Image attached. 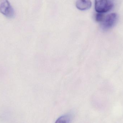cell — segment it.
<instances>
[{
	"instance_id": "cell-3",
	"label": "cell",
	"mask_w": 123,
	"mask_h": 123,
	"mask_svg": "<svg viewBox=\"0 0 123 123\" xmlns=\"http://www.w3.org/2000/svg\"><path fill=\"white\" fill-rule=\"evenodd\" d=\"M118 16L115 13H112L105 17L101 22L102 29L107 30L112 28L115 26L117 20Z\"/></svg>"
},
{
	"instance_id": "cell-6",
	"label": "cell",
	"mask_w": 123,
	"mask_h": 123,
	"mask_svg": "<svg viewBox=\"0 0 123 123\" xmlns=\"http://www.w3.org/2000/svg\"><path fill=\"white\" fill-rule=\"evenodd\" d=\"M105 16L102 13H98L95 16V19L98 22H102L105 18Z\"/></svg>"
},
{
	"instance_id": "cell-1",
	"label": "cell",
	"mask_w": 123,
	"mask_h": 123,
	"mask_svg": "<svg viewBox=\"0 0 123 123\" xmlns=\"http://www.w3.org/2000/svg\"><path fill=\"white\" fill-rule=\"evenodd\" d=\"M0 12L8 18L15 16V11L8 0H0Z\"/></svg>"
},
{
	"instance_id": "cell-2",
	"label": "cell",
	"mask_w": 123,
	"mask_h": 123,
	"mask_svg": "<svg viewBox=\"0 0 123 123\" xmlns=\"http://www.w3.org/2000/svg\"><path fill=\"white\" fill-rule=\"evenodd\" d=\"M113 6L112 3L108 0H95V9L97 13L108 12Z\"/></svg>"
},
{
	"instance_id": "cell-4",
	"label": "cell",
	"mask_w": 123,
	"mask_h": 123,
	"mask_svg": "<svg viewBox=\"0 0 123 123\" xmlns=\"http://www.w3.org/2000/svg\"><path fill=\"white\" fill-rule=\"evenodd\" d=\"M76 5L77 8L79 10L85 11L91 8L92 3L90 0H77Z\"/></svg>"
},
{
	"instance_id": "cell-5",
	"label": "cell",
	"mask_w": 123,
	"mask_h": 123,
	"mask_svg": "<svg viewBox=\"0 0 123 123\" xmlns=\"http://www.w3.org/2000/svg\"><path fill=\"white\" fill-rule=\"evenodd\" d=\"M71 118L69 115H64L60 117L55 121V123H69Z\"/></svg>"
}]
</instances>
